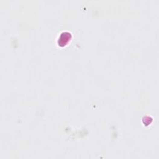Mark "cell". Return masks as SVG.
Returning <instances> with one entry per match:
<instances>
[{
	"mask_svg": "<svg viewBox=\"0 0 159 159\" xmlns=\"http://www.w3.org/2000/svg\"><path fill=\"white\" fill-rule=\"evenodd\" d=\"M71 37V34L68 33H63L61 34L60 37H59V46H64V40L65 42V44H67L68 40Z\"/></svg>",
	"mask_w": 159,
	"mask_h": 159,
	"instance_id": "obj_1",
	"label": "cell"
}]
</instances>
